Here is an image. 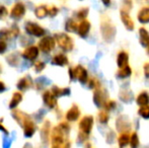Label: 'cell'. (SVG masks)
Returning <instances> with one entry per match:
<instances>
[{
	"label": "cell",
	"instance_id": "cell-44",
	"mask_svg": "<svg viewBox=\"0 0 149 148\" xmlns=\"http://www.w3.org/2000/svg\"><path fill=\"white\" fill-rule=\"evenodd\" d=\"M0 131H2V132H3L4 134H8V131H7V129H6V128H4V127H3V125H2V124H0Z\"/></svg>",
	"mask_w": 149,
	"mask_h": 148
},
{
	"label": "cell",
	"instance_id": "cell-2",
	"mask_svg": "<svg viewBox=\"0 0 149 148\" xmlns=\"http://www.w3.org/2000/svg\"><path fill=\"white\" fill-rule=\"evenodd\" d=\"M13 118L15 119L16 122L19 124V126L22 128H24V134L26 137L28 138H31L36 132V125L35 123L31 121V119L28 115L24 114L22 112L15 111L12 114Z\"/></svg>",
	"mask_w": 149,
	"mask_h": 148
},
{
	"label": "cell",
	"instance_id": "cell-32",
	"mask_svg": "<svg viewBox=\"0 0 149 148\" xmlns=\"http://www.w3.org/2000/svg\"><path fill=\"white\" fill-rule=\"evenodd\" d=\"M138 114H139L140 117H142L143 119H146L148 120L149 119V106H141L138 110Z\"/></svg>",
	"mask_w": 149,
	"mask_h": 148
},
{
	"label": "cell",
	"instance_id": "cell-26",
	"mask_svg": "<svg viewBox=\"0 0 149 148\" xmlns=\"http://www.w3.org/2000/svg\"><path fill=\"white\" fill-rule=\"evenodd\" d=\"M52 92L57 97H64V95L70 94V88H68V87H66V88H59L58 86H54L53 88H52Z\"/></svg>",
	"mask_w": 149,
	"mask_h": 148
},
{
	"label": "cell",
	"instance_id": "cell-1",
	"mask_svg": "<svg viewBox=\"0 0 149 148\" xmlns=\"http://www.w3.org/2000/svg\"><path fill=\"white\" fill-rule=\"evenodd\" d=\"M70 126L67 123H60L57 127L53 129L51 133L52 147H66L69 146L68 134Z\"/></svg>",
	"mask_w": 149,
	"mask_h": 148
},
{
	"label": "cell",
	"instance_id": "cell-3",
	"mask_svg": "<svg viewBox=\"0 0 149 148\" xmlns=\"http://www.w3.org/2000/svg\"><path fill=\"white\" fill-rule=\"evenodd\" d=\"M100 32H102V36L104 38V40L108 43L112 42L115 39V36H116V28L109 19L102 22Z\"/></svg>",
	"mask_w": 149,
	"mask_h": 148
},
{
	"label": "cell",
	"instance_id": "cell-16",
	"mask_svg": "<svg viewBox=\"0 0 149 148\" xmlns=\"http://www.w3.org/2000/svg\"><path fill=\"white\" fill-rule=\"evenodd\" d=\"M33 85V80H31L30 75H26L24 77L19 79V81L17 82V88L19 90L24 91L26 89L30 88V87Z\"/></svg>",
	"mask_w": 149,
	"mask_h": 148
},
{
	"label": "cell",
	"instance_id": "cell-5",
	"mask_svg": "<svg viewBox=\"0 0 149 148\" xmlns=\"http://www.w3.org/2000/svg\"><path fill=\"white\" fill-rule=\"evenodd\" d=\"M55 40L56 43L58 44V46L65 52H70L73 49V41L68 35L66 34H56L55 35Z\"/></svg>",
	"mask_w": 149,
	"mask_h": 148
},
{
	"label": "cell",
	"instance_id": "cell-7",
	"mask_svg": "<svg viewBox=\"0 0 149 148\" xmlns=\"http://www.w3.org/2000/svg\"><path fill=\"white\" fill-rule=\"evenodd\" d=\"M108 101V95L106 91L100 89V86L95 88L93 92V103L97 108H104V105Z\"/></svg>",
	"mask_w": 149,
	"mask_h": 148
},
{
	"label": "cell",
	"instance_id": "cell-6",
	"mask_svg": "<svg viewBox=\"0 0 149 148\" xmlns=\"http://www.w3.org/2000/svg\"><path fill=\"white\" fill-rule=\"evenodd\" d=\"M69 75H70L71 79H77L80 83L84 84L87 82L88 79V74L84 67L78 65L74 68V69H69Z\"/></svg>",
	"mask_w": 149,
	"mask_h": 148
},
{
	"label": "cell",
	"instance_id": "cell-20",
	"mask_svg": "<svg viewBox=\"0 0 149 148\" xmlns=\"http://www.w3.org/2000/svg\"><path fill=\"white\" fill-rule=\"evenodd\" d=\"M128 62H129V56L126 52L122 51L118 54V57H117V64H118V67H124V66L128 65Z\"/></svg>",
	"mask_w": 149,
	"mask_h": 148
},
{
	"label": "cell",
	"instance_id": "cell-30",
	"mask_svg": "<svg viewBox=\"0 0 149 148\" xmlns=\"http://www.w3.org/2000/svg\"><path fill=\"white\" fill-rule=\"evenodd\" d=\"M78 28V26L76 24V22H74L73 19H68L65 24V30L69 33H74L77 31Z\"/></svg>",
	"mask_w": 149,
	"mask_h": 148
},
{
	"label": "cell",
	"instance_id": "cell-43",
	"mask_svg": "<svg viewBox=\"0 0 149 148\" xmlns=\"http://www.w3.org/2000/svg\"><path fill=\"white\" fill-rule=\"evenodd\" d=\"M6 89V86H5V84H4L2 81H0V93L1 92H3L4 90Z\"/></svg>",
	"mask_w": 149,
	"mask_h": 148
},
{
	"label": "cell",
	"instance_id": "cell-24",
	"mask_svg": "<svg viewBox=\"0 0 149 148\" xmlns=\"http://www.w3.org/2000/svg\"><path fill=\"white\" fill-rule=\"evenodd\" d=\"M132 74V69L130 68L129 65H126L124 67H121L119 69V71L117 72V76L120 78H127Z\"/></svg>",
	"mask_w": 149,
	"mask_h": 148
},
{
	"label": "cell",
	"instance_id": "cell-29",
	"mask_svg": "<svg viewBox=\"0 0 149 148\" xmlns=\"http://www.w3.org/2000/svg\"><path fill=\"white\" fill-rule=\"evenodd\" d=\"M49 132H50V122L45 123L44 125L43 129H42V132H41V136H42V140L43 142L45 143L46 141H48V137H49Z\"/></svg>",
	"mask_w": 149,
	"mask_h": 148
},
{
	"label": "cell",
	"instance_id": "cell-18",
	"mask_svg": "<svg viewBox=\"0 0 149 148\" xmlns=\"http://www.w3.org/2000/svg\"><path fill=\"white\" fill-rule=\"evenodd\" d=\"M52 64L57 66H65L68 64V58L63 54H58L52 59Z\"/></svg>",
	"mask_w": 149,
	"mask_h": 148
},
{
	"label": "cell",
	"instance_id": "cell-22",
	"mask_svg": "<svg viewBox=\"0 0 149 148\" xmlns=\"http://www.w3.org/2000/svg\"><path fill=\"white\" fill-rule=\"evenodd\" d=\"M35 14L38 18H45L47 15H49V8L46 5H40L36 7Z\"/></svg>",
	"mask_w": 149,
	"mask_h": 148
},
{
	"label": "cell",
	"instance_id": "cell-13",
	"mask_svg": "<svg viewBox=\"0 0 149 148\" xmlns=\"http://www.w3.org/2000/svg\"><path fill=\"white\" fill-rule=\"evenodd\" d=\"M39 47H35V46L26 48L22 53V57L30 61H35L39 56Z\"/></svg>",
	"mask_w": 149,
	"mask_h": 148
},
{
	"label": "cell",
	"instance_id": "cell-40",
	"mask_svg": "<svg viewBox=\"0 0 149 148\" xmlns=\"http://www.w3.org/2000/svg\"><path fill=\"white\" fill-rule=\"evenodd\" d=\"M5 16H7V9L4 6H0V19H3Z\"/></svg>",
	"mask_w": 149,
	"mask_h": 148
},
{
	"label": "cell",
	"instance_id": "cell-31",
	"mask_svg": "<svg viewBox=\"0 0 149 148\" xmlns=\"http://www.w3.org/2000/svg\"><path fill=\"white\" fill-rule=\"evenodd\" d=\"M118 142H119V146L120 147H125V146H127L128 144H129V142H130V137H129V135L127 134V133H125V134H122L121 136L119 137V140H118Z\"/></svg>",
	"mask_w": 149,
	"mask_h": 148
},
{
	"label": "cell",
	"instance_id": "cell-12",
	"mask_svg": "<svg viewBox=\"0 0 149 148\" xmlns=\"http://www.w3.org/2000/svg\"><path fill=\"white\" fill-rule=\"evenodd\" d=\"M120 15H121V20L124 24L125 28H127L128 31H133L135 28V24H134L133 19L131 18V16L129 15L128 11L126 10H121L120 12Z\"/></svg>",
	"mask_w": 149,
	"mask_h": 148
},
{
	"label": "cell",
	"instance_id": "cell-46",
	"mask_svg": "<svg viewBox=\"0 0 149 148\" xmlns=\"http://www.w3.org/2000/svg\"><path fill=\"white\" fill-rule=\"evenodd\" d=\"M147 53H148V55H149V46L147 47Z\"/></svg>",
	"mask_w": 149,
	"mask_h": 148
},
{
	"label": "cell",
	"instance_id": "cell-15",
	"mask_svg": "<svg viewBox=\"0 0 149 148\" xmlns=\"http://www.w3.org/2000/svg\"><path fill=\"white\" fill-rule=\"evenodd\" d=\"M89 31H90V22L85 19H83L82 22L79 24L78 28H77V33H78L79 37L85 38L87 35H88Z\"/></svg>",
	"mask_w": 149,
	"mask_h": 148
},
{
	"label": "cell",
	"instance_id": "cell-35",
	"mask_svg": "<svg viewBox=\"0 0 149 148\" xmlns=\"http://www.w3.org/2000/svg\"><path fill=\"white\" fill-rule=\"evenodd\" d=\"M87 14H88V8H82L76 13V17L80 20H83L86 18Z\"/></svg>",
	"mask_w": 149,
	"mask_h": 148
},
{
	"label": "cell",
	"instance_id": "cell-10",
	"mask_svg": "<svg viewBox=\"0 0 149 148\" xmlns=\"http://www.w3.org/2000/svg\"><path fill=\"white\" fill-rule=\"evenodd\" d=\"M44 104L50 109H54L57 106V97L52 92V90H47L43 94Z\"/></svg>",
	"mask_w": 149,
	"mask_h": 148
},
{
	"label": "cell",
	"instance_id": "cell-36",
	"mask_svg": "<svg viewBox=\"0 0 149 148\" xmlns=\"http://www.w3.org/2000/svg\"><path fill=\"white\" fill-rule=\"evenodd\" d=\"M45 67H46L45 63L42 61H39L35 64V71L38 72V73H40V72H42L44 69H45Z\"/></svg>",
	"mask_w": 149,
	"mask_h": 148
},
{
	"label": "cell",
	"instance_id": "cell-4",
	"mask_svg": "<svg viewBox=\"0 0 149 148\" xmlns=\"http://www.w3.org/2000/svg\"><path fill=\"white\" fill-rule=\"evenodd\" d=\"M93 127V118L91 116H85L79 122V130H80V137L86 139L89 136L90 132Z\"/></svg>",
	"mask_w": 149,
	"mask_h": 148
},
{
	"label": "cell",
	"instance_id": "cell-41",
	"mask_svg": "<svg viewBox=\"0 0 149 148\" xmlns=\"http://www.w3.org/2000/svg\"><path fill=\"white\" fill-rule=\"evenodd\" d=\"M6 48H7V45H6L5 41L0 40V54H3L6 51Z\"/></svg>",
	"mask_w": 149,
	"mask_h": 148
},
{
	"label": "cell",
	"instance_id": "cell-25",
	"mask_svg": "<svg viewBox=\"0 0 149 148\" xmlns=\"http://www.w3.org/2000/svg\"><path fill=\"white\" fill-rule=\"evenodd\" d=\"M122 127H124V132H126L130 127L129 122H128L125 117H120L118 120H117V129H118V131H120V132L122 131Z\"/></svg>",
	"mask_w": 149,
	"mask_h": 148
},
{
	"label": "cell",
	"instance_id": "cell-39",
	"mask_svg": "<svg viewBox=\"0 0 149 148\" xmlns=\"http://www.w3.org/2000/svg\"><path fill=\"white\" fill-rule=\"evenodd\" d=\"M58 14V8L56 6H52L51 8L49 9V16L51 17H54Z\"/></svg>",
	"mask_w": 149,
	"mask_h": 148
},
{
	"label": "cell",
	"instance_id": "cell-34",
	"mask_svg": "<svg viewBox=\"0 0 149 148\" xmlns=\"http://www.w3.org/2000/svg\"><path fill=\"white\" fill-rule=\"evenodd\" d=\"M110 120V117L107 112H100L98 114V122L102 123V124H107Z\"/></svg>",
	"mask_w": 149,
	"mask_h": 148
},
{
	"label": "cell",
	"instance_id": "cell-33",
	"mask_svg": "<svg viewBox=\"0 0 149 148\" xmlns=\"http://www.w3.org/2000/svg\"><path fill=\"white\" fill-rule=\"evenodd\" d=\"M139 144H140V141H139V137H138L137 133H133L131 138H130V145H131V147L136 148L139 146Z\"/></svg>",
	"mask_w": 149,
	"mask_h": 148
},
{
	"label": "cell",
	"instance_id": "cell-11",
	"mask_svg": "<svg viewBox=\"0 0 149 148\" xmlns=\"http://www.w3.org/2000/svg\"><path fill=\"white\" fill-rule=\"evenodd\" d=\"M19 34V30L16 26H13L11 28H2L0 30V40H9L17 37Z\"/></svg>",
	"mask_w": 149,
	"mask_h": 148
},
{
	"label": "cell",
	"instance_id": "cell-42",
	"mask_svg": "<svg viewBox=\"0 0 149 148\" xmlns=\"http://www.w3.org/2000/svg\"><path fill=\"white\" fill-rule=\"evenodd\" d=\"M144 72H145V76L149 77V63H146L144 65Z\"/></svg>",
	"mask_w": 149,
	"mask_h": 148
},
{
	"label": "cell",
	"instance_id": "cell-38",
	"mask_svg": "<svg viewBox=\"0 0 149 148\" xmlns=\"http://www.w3.org/2000/svg\"><path fill=\"white\" fill-rule=\"evenodd\" d=\"M100 84L98 83L97 80H95V79H90L89 80V88H92V89H95L97 88V87H100Z\"/></svg>",
	"mask_w": 149,
	"mask_h": 148
},
{
	"label": "cell",
	"instance_id": "cell-45",
	"mask_svg": "<svg viewBox=\"0 0 149 148\" xmlns=\"http://www.w3.org/2000/svg\"><path fill=\"white\" fill-rule=\"evenodd\" d=\"M102 2L104 3V6H110L111 4V0H102Z\"/></svg>",
	"mask_w": 149,
	"mask_h": 148
},
{
	"label": "cell",
	"instance_id": "cell-8",
	"mask_svg": "<svg viewBox=\"0 0 149 148\" xmlns=\"http://www.w3.org/2000/svg\"><path fill=\"white\" fill-rule=\"evenodd\" d=\"M56 40L52 37H45L39 42V49L44 53H49L55 48Z\"/></svg>",
	"mask_w": 149,
	"mask_h": 148
},
{
	"label": "cell",
	"instance_id": "cell-27",
	"mask_svg": "<svg viewBox=\"0 0 149 148\" xmlns=\"http://www.w3.org/2000/svg\"><path fill=\"white\" fill-rule=\"evenodd\" d=\"M136 103H137L138 106H146L149 105V94L147 92H142L140 93L137 97V99H136Z\"/></svg>",
	"mask_w": 149,
	"mask_h": 148
},
{
	"label": "cell",
	"instance_id": "cell-9",
	"mask_svg": "<svg viewBox=\"0 0 149 148\" xmlns=\"http://www.w3.org/2000/svg\"><path fill=\"white\" fill-rule=\"evenodd\" d=\"M26 32L29 35L35 37H43L45 35V30L41 26L35 24V22H28L26 24Z\"/></svg>",
	"mask_w": 149,
	"mask_h": 148
},
{
	"label": "cell",
	"instance_id": "cell-19",
	"mask_svg": "<svg viewBox=\"0 0 149 148\" xmlns=\"http://www.w3.org/2000/svg\"><path fill=\"white\" fill-rule=\"evenodd\" d=\"M139 36H140V43L143 47L147 48L149 46V33L146 28H140L139 30Z\"/></svg>",
	"mask_w": 149,
	"mask_h": 148
},
{
	"label": "cell",
	"instance_id": "cell-23",
	"mask_svg": "<svg viewBox=\"0 0 149 148\" xmlns=\"http://www.w3.org/2000/svg\"><path fill=\"white\" fill-rule=\"evenodd\" d=\"M22 93L20 92H14L13 95H12V97H11V101H10V103H9V108L11 110L15 109V108L17 107L20 103H22Z\"/></svg>",
	"mask_w": 149,
	"mask_h": 148
},
{
	"label": "cell",
	"instance_id": "cell-47",
	"mask_svg": "<svg viewBox=\"0 0 149 148\" xmlns=\"http://www.w3.org/2000/svg\"><path fill=\"white\" fill-rule=\"evenodd\" d=\"M0 73H1V66H0Z\"/></svg>",
	"mask_w": 149,
	"mask_h": 148
},
{
	"label": "cell",
	"instance_id": "cell-14",
	"mask_svg": "<svg viewBox=\"0 0 149 148\" xmlns=\"http://www.w3.org/2000/svg\"><path fill=\"white\" fill-rule=\"evenodd\" d=\"M24 13H26V7H24V5L22 3L18 2V3H16L15 5L12 7L11 12H10V16H11L12 18L18 19V18H20L22 16H24Z\"/></svg>",
	"mask_w": 149,
	"mask_h": 148
},
{
	"label": "cell",
	"instance_id": "cell-21",
	"mask_svg": "<svg viewBox=\"0 0 149 148\" xmlns=\"http://www.w3.org/2000/svg\"><path fill=\"white\" fill-rule=\"evenodd\" d=\"M138 20L141 24H147L149 22V7H144L138 12Z\"/></svg>",
	"mask_w": 149,
	"mask_h": 148
},
{
	"label": "cell",
	"instance_id": "cell-17",
	"mask_svg": "<svg viewBox=\"0 0 149 148\" xmlns=\"http://www.w3.org/2000/svg\"><path fill=\"white\" fill-rule=\"evenodd\" d=\"M79 116H80V111H79L77 106H73L68 112L66 113V120L69 122H75L78 120Z\"/></svg>",
	"mask_w": 149,
	"mask_h": 148
},
{
	"label": "cell",
	"instance_id": "cell-37",
	"mask_svg": "<svg viewBox=\"0 0 149 148\" xmlns=\"http://www.w3.org/2000/svg\"><path fill=\"white\" fill-rule=\"evenodd\" d=\"M116 106H117L116 101H107L106 105H104V109L108 110V111H111V110L115 109V108H116Z\"/></svg>",
	"mask_w": 149,
	"mask_h": 148
},
{
	"label": "cell",
	"instance_id": "cell-28",
	"mask_svg": "<svg viewBox=\"0 0 149 148\" xmlns=\"http://www.w3.org/2000/svg\"><path fill=\"white\" fill-rule=\"evenodd\" d=\"M119 97L121 99V101H124V103H130L132 101V99H133V93H132V91L124 89V90H121Z\"/></svg>",
	"mask_w": 149,
	"mask_h": 148
}]
</instances>
